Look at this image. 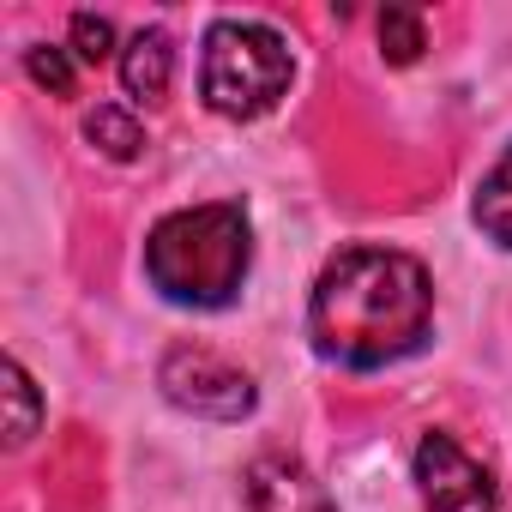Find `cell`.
I'll use <instances>...</instances> for the list:
<instances>
[{
    "instance_id": "6da1fadb",
    "label": "cell",
    "mask_w": 512,
    "mask_h": 512,
    "mask_svg": "<svg viewBox=\"0 0 512 512\" xmlns=\"http://www.w3.org/2000/svg\"><path fill=\"white\" fill-rule=\"evenodd\" d=\"M434 326V284L398 247H344L308 302L314 350L344 368H386L422 350Z\"/></svg>"
},
{
    "instance_id": "7a4b0ae2",
    "label": "cell",
    "mask_w": 512,
    "mask_h": 512,
    "mask_svg": "<svg viewBox=\"0 0 512 512\" xmlns=\"http://www.w3.org/2000/svg\"><path fill=\"white\" fill-rule=\"evenodd\" d=\"M253 266V223L235 199L169 211L145 235V278L163 302L181 308H229Z\"/></svg>"
},
{
    "instance_id": "3957f363",
    "label": "cell",
    "mask_w": 512,
    "mask_h": 512,
    "mask_svg": "<svg viewBox=\"0 0 512 512\" xmlns=\"http://www.w3.org/2000/svg\"><path fill=\"white\" fill-rule=\"evenodd\" d=\"M296 55L260 19H217L199 55V97L223 121H260L290 97Z\"/></svg>"
},
{
    "instance_id": "277c9868",
    "label": "cell",
    "mask_w": 512,
    "mask_h": 512,
    "mask_svg": "<svg viewBox=\"0 0 512 512\" xmlns=\"http://www.w3.org/2000/svg\"><path fill=\"white\" fill-rule=\"evenodd\" d=\"M157 386L175 410L199 416V422H241L253 410V374L235 368L229 356L205 350V344H175L157 368Z\"/></svg>"
},
{
    "instance_id": "5b68a950",
    "label": "cell",
    "mask_w": 512,
    "mask_h": 512,
    "mask_svg": "<svg viewBox=\"0 0 512 512\" xmlns=\"http://www.w3.org/2000/svg\"><path fill=\"white\" fill-rule=\"evenodd\" d=\"M416 488H422V512H500L494 476L446 428L422 434V446H416Z\"/></svg>"
},
{
    "instance_id": "8992f818",
    "label": "cell",
    "mask_w": 512,
    "mask_h": 512,
    "mask_svg": "<svg viewBox=\"0 0 512 512\" xmlns=\"http://www.w3.org/2000/svg\"><path fill=\"white\" fill-rule=\"evenodd\" d=\"M241 506L247 512H338L326 482L290 452H260L241 470Z\"/></svg>"
},
{
    "instance_id": "52a82bcc",
    "label": "cell",
    "mask_w": 512,
    "mask_h": 512,
    "mask_svg": "<svg viewBox=\"0 0 512 512\" xmlns=\"http://www.w3.org/2000/svg\"><path fill=\"white\" fill-rule=\"evenodd\" d=\"M169 79H175V43H169V31L163 25L133 31L127 49H121V85H127V97L133 103H157L169 91Z\"/></svg>"
},
{
    "instance_id": "ba28073f",
    "label": "cell",
    "mask_w": 512,
    "mask_h": 512,
    "mask_svg": "<svg viewBox=\"0 0 512 512\" xmlns=\"http://www.w3.org/2000/svg\"><path fill=\"white\" fill-rule=\"evenodd\" d=\"M470 217H476V229H482L494 247H512V145H506V151H500V163L482 175Z\"/></svg>"
},
{
    "instance_id": "9c48e42d",
    "label": "cell",
    "mask_w": 512,
    "mask_h": 512,
    "mask_svg": "<svg viewBox=\"0 0 512 512\" xmlns=\"http://www.w3.org/2000/svg\"><path fill=\"white\" fill-rule=\"evenodd\" d=\"M85 139H91L103 157H115V163H133V157L145 151V127H139L127 109H115V103H103V109L85 121Z\"/></svg>"
},
{
    "instance_id": "30bf717a",
    "label": "cell",
    "mask_w": 512,
    "mask_h": 512,
    "mask_svg": "<svg viewBox=\"0 0 512 512\" xmlns=\"http://www.w3.org/2000/svg\"><path fill=\"white\" fill-rule=\"evenodd\" d=\"M0 380H7V446H25L31 434H37V386H31V374H25V362L19 356H7L0 362Z\"/></svg>"
},
{
    "instance_id": "8fae6325",
    "label": "cell",
    "mask_w": 512,
    "mask_h": 512,
    "mask_svg": "<svg viewBox=\"0 0 512 512\" xmlns=\"http://www.w3.org/2000/svg\"><path fill=\"white\" fill-rule=\"evenodd\" d=\"M25 73H31L43 91H55V97H73V85H79V61H73V49H61V43H37V49L25 55Z\"/></svg>"
},
{
    "instance_id": "7c38bea8",
    "label": "cell",
    "mask_w": 512,
    "mask_h": 512,
    "mask_svg": "<svg viewBox=\"0 0 512 512\" xmlns=\"http://www.w3.org/2000/svg\"><path fill=\"white\" fill-rule=\"evenodd\" d=\"M380 49H386V61H398V67H410L422 49H428V31H422V13H404V7H392L386 19H380Z\"/></svg>"
},
{
    "instance_id": "4fadbf2b",
    "label": "cell",
    "mask_w": 512,
    "mask_h": 512,
    "mask_svg": "<svg viewBox=\"0 0 512 512\" xmlns=\"http://www.w3.org/2000/svg\"><path fill=\"white\" fill-rule=\"evenodd\" d=\"M115 55V31H109V19H97V13H73V61L79 67H97V61H109Z\"/></svg>"
}]
</instances>
